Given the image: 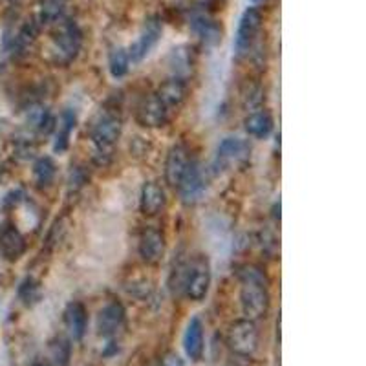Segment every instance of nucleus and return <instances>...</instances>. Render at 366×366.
Segmentation results:
<instances>
[{
  "label": "nucleus",
  "mask_w": 366,
  "mask_h": 366,
  "mask_svg": "<svg viewBox=\"0 0 366 366\" xmlns=\"http://www.w3.org/2000/svg\"><path fill=\"white\" fill-rule=\"evenodd\" d=\"M180 196L185 204H196L205 193V178L202 168H200L198 163L191 162L189 163V168L185 176L182 178L178 185Z\"/></svg>",
  "instance_id": "9"
},
{
  "label": "nucleus",
  "mask_w": 366,
  "mask_h": 366,
  "mask_svg": "<svg viewBox=\"0 0 366 366\" xmlns=\"http://www.w3.org/2000/svg\"><path fill=\"white\" fill-rule=\"evenodd\" d=\"M246 131L253 137H266L273 131V119L267 112H255L246 117Z\"/></svg>",
  "instance_id": "20"
},
{
  "label": "nucleus",
  "mask_w": 366,
  "mask_h": 366,
  "mask_svg": "<svg viewBox=\"0 0 366 366\" xmlns=\"http://www.w3.org/2000/svg\"><path fill=\"white\" fill-rule=\"evenodd\" d=\"M81 42H83V37H81L77 24L72 21H64L53 37L52 48H50L53 61L59 64H68L70 61L77 57Z\"/></svg>",
  "instance_id": "3"
},
{
  "label": "nucleus",
  "mask_w": 366,
  "mask_h": 366,
  "mask_svg": "<svg viewBox=\"0 0 366 366\" xmlns=\"http://www.w3.org/2000/svg\"><path fill=\"white\" fill-rule=\"evenodd\" d=\"M168 121V108L157 99L156 94L145 99L137 108V123L148 128L163 126Z\"/></svg>",
  "instance_id": "12"
},
{
  "label": "nucleus",
  "mask_w": 366,
  "mask_h": 366,
  "mask_svg": "<svg viewBox=\"0 0 366 366\" xmlns=\"http://www.w3.org/2000/svg\"><path fill=\"white\" fill-rule=\"evenodd\" d=\"M33 366H50V365H48V363H35Z\"/></svg>",
  "instance_id": "28"
},
{
  "label": "nucleus",
  "mask_w": 366,
  "mask_h": 366,
  "mask_svg": "<svg viewBox=\"0 0 366 366\" xmlns=\"http://www.w3.org/2000/svg\"><path fill=\"white\" fill-rule=\"evenodd\" d=\"M176 286L187 295L191 300H204L211 288V264L205 256H194L193 260L185 262L176 269Z\"/></svg>",
  "instance_id": "2"
},
{
  "label": "nucleus",
  "mask_w": 366,
  "mask_h": 366,
  "mask_svg": "<svg viewBox=\"0 0 366 366\" xmlns=\"http://www.w3.org/2000/svg\"><path fill=\"white\" fill-rule=\"evenodd\" d=\"M26 251V240L21 235V231L13 225H4L0 229V253L6 260H19Z\"/></svg>",
  "instance_id": "13"
},
{
  "label": "nucleus",
  "mask_w": 366,
  "mask_h": 366,
  "mask_svg": "<svg viewBox=\"0 0 366 366\" xmlns=\"http://www.w3.org/2000/svg\"><path fill=\"white\" fill-rule=\"evenodd\" d=\"M139 255L148 264H157L165 255V236L156 227H146L139 236Z\"/></svg>",
  "instance_id": "11"
},
{
  "label": "nucleus",
  "mask_w": 366,
  "mask_h": 366,
  "mask_svg": "<svg viewBox=\"0 0 366 366\" xmlns=\"http://www.w3.org/2000/svg\"><path fill=\"white\" fill-rule=\"evenodd\" d=\"M21 297L24 298V302H26V304L33 302V300H37V298H39V286H37V284L33 282L32 278L22 284Z\"/></svg>",
  "instance_id": "26"
},
{
  "label": "nucleus",
  "mask_w": 366,
  "mask_h": 366,
  "mask_svg": "<svg viewBox=\"0 0 366 366\" xmlns=\"http://www.w3.org/2000/svg\"><path fill=\"white\" fill-rule=\"evenodd\" d=\"M121 119L114 114H105L101 115L99 119L95 121L94 126H92V142L95 143L97 151L106 152L110 146L117 142V137L121 136Z\"/></svg>",
  "instance_id": "6"
},
{
  "label": "nucleus",
  "mask_w": 366,
  "mask_h": 366,
  "mask_svg": "<svg viewBox=\"0 0 366 366\" xmlns=\"http://www.w3.org/2000/svg\"><path fill=\"white\" fill-rule=\"evenodd\" d=\"M249 154V146L240 137H225L218 145L216 151V165L224 171L238 167L240 163L246 162Z\"/></svg>",
  "instance_id": "7"
},
{
  "label": "nucleus",
  "mask_w": 366,
  "mask_h": 366,
  "mask_svg": "<svg viewBox=\"0 0 366 366\" xmlns=\"http://www.w3.org/2000/svg\"><path fill=\"white\" fill-rule=\"evenodd\" d=\"M185 95H187L185 83H183L182 79L173 77V79H167V81L160 86L156 97L162 101L163 105L167 106L168 110H171V108H174V106L182 105L183 101H185Z\"/></svg>",
  "instance_id": "18"
},
{
  "label": "nucleus",
  "mask_w": 366,
  "mask_h": 366,
  "mask_svg": "<svg viewBox=\"0 0 366 366\" xmlns=\"http://www.w3.org/2000/svg\"><path fill=\"white\" fill-rule=\"evenodd\" d=\"M128 64H131V59H128V53H126L125 48H114L108 55V68L110 73L114 75L115 79L123 77L128 72Z\"/></svg>",
  "instance_id": "22"
},
{
  "label": "nucleus",
  "mask_w": 366,
  "mask_h": 366,
  "mask_svg": "<svg viewBox=\"0 0 366 366\" xmlns=\"http://www.w3.org/2000/svg\"><path fill=\"white\" fill-rule=\"evenodd\" d=\"M63 2L64 0H42L41 10V22H55L59 17L63 15Z\"/></svg>",
  "instance_id": "25"
},
{
  "label": "nucleus",
  "mask_w": 366,
  "mask_h": 366,
  "mask_svg": "<svg viewBox=\"0 0 366 366\" xmlns=\"http://www.w3.org/2000/svg\"><path fill=\"white\" fill-rule=\"evenodd\" d=\"M167 204L165 198V191L160 183L148 182L142 189V200H139V209L145 216H156L160 215Z\"/></svg>",
  "instance_id": "14"
},
{
  "label": "nucleus",
  "mask_w": 366,
  "mask_h": 366,
  "mask_svg": "<svg viewBox=\"0 0 366 366\" xmlns=\"http://www.w3.org/2000/svg\"><path fill=\"white\" fill-rule=\"evenodd\" d=\"M251 2H255V4H258V2H266V0H251Z\"/></svg>",
  "instance_id": "30"
},
{
  "label": "nucleus",
  "mask_w": 366,
  "mask_h": 366,
  "mask_svg": "<svg viewBox=\"0 0 366 366\" xmlns=\"http://www.w3.org/2000/svg\"><path fill=\"white\" fill-rule=\"evenodd\" d=\"M227 345L238 356H253L258 348V329H256L255 320H236L227 334Z\"/></svg>",
  "instance_id": "4"
},
{
  "label": "nucleus",
  "mask_w": 366,
  "mask_h": 366,
  "mask_svg": "<svg viewBox=\"0 0 366 366\" xmlns=\"http://www.w3.org/2000/svg\"><path fill=\"white\" fill-rule=\"evenodd\" d=\"M240 277V302L242 311L249 320L262 319L269 309V291H267V277L260 267L244 266L238 271Z\"/></svg>",
  "instance_id": "1"
},
{
  "label": "nucleus",
  "mask_w": 366,
  "mask_h": 366,
  "mask_svg": "<svg viewBox=\"0 0 366 366\" xmlns=\"http://www.w3.org/2000/svg\"><path fill=\"white\" fill-rule=\"evenodd\" d=\"M55 173H57V167H55L52 157H41V160H37L35 165H33V178H35V183L39 187L52 185L53 178H55Z\"/></svg>",
  "instance_id": "21"
},
{
  "label": "nucleus",
  "mask_w": 366,
  "mask_h": 366,
  "mask_svg": "<svg viewBox=\"0 0 366 366\" xmlns=\"http://www.w3.org/2000/svg\"><path fill=\"white\" fill-rule=\"evenodd\" d=\"M211 2H216V4H222L224 0H211Z\"/></svg>",
  "instance_id": "29"
},
{
  "label": "nucleus",
  "mask_w": 366,
  "mask_h": 366,
  "mask_svg": "<svg viewBox=\"0 0 366 366\" xmlns=\"http://www.w3.org/2000/svg\"><path fill=\"white\" fill-rule=\"evenodd\" d=\"M193 28L207 46H216L222 41V30H220L218 22L213 21V19H207L205 15L194 17Z\"/></svg>",
  "instance_id": "19"
},
{
  "label": "nucleus",
  "mask_w": 366,
  "mask_h": 366,
  "mask_svg": "<svg viewBox=\"0 0 366 366\" xmlns=\"http://www.w3.org/2000/svg\"><path fill=\"white\" fill-rule=\"evenodd\" d=\"M189 152L183 145H174L167 154V162H165V182L168 187L178 189L180 182L185 176L189 168Z\"/></svg>",
  "instance_id": "10"
},
{
  "label": "nucleus",
  "mask_w": 366,
  "mask_h": 366,
  "mask_svg": "<svg viewBox=\"0 0 366 366\" xmlns=\"http://www.w3.org/2000/svg\"><path fill=\"white\" fill-rule=\"evenodd\" d=\"M262 28V13L256 8H247L238 22V32L235 39V50L238 55H246L253 48L256 35Z\"/></svg>",
  "instance_id": "5"
},
{
  "label": "nucleus",
  "mask_w": 366,
  "mask_h": 366,
  "mask_svg": "<svg viewBox=\"0 0 366 366\" xmlns=\"http://www.w3.org/2000/svg\"><path fill=\"white\" fill-rule=\"evenodd\" d=\"M163 365L165 366H183L182 359H180L176 354H168L167 359H163Z\"/></svg>",
  "instance_id": "27"
},
{
  "label": "nucleus",
  "mask_w": 366,
  "mask_h": 366,
  "mask_svg": "<svg viewBox=\"0 0 366 366\" xmlns=\"http://www.w3.org/2000/svg\"><path fill=\"white\" fill-rule=\"evenodd\" d=\"M75 126V115L70 114V112H64L63 119H61V125H59L57 131V139H55V151L63 152L66 151L70 139V132Z\"/></svg>",
  "instance_id": "23"
},
{
  "label": "nucleus",
  "mask_w": 366,
  "mask_h": 366,
  "mask_svg": "<svg viewBox=\"0 0 366 366\" xmlns=\"http://www.w3.org/2000/svg\"><path fill=\"white\" fill-rule=\"evenodd\" d=\"M50 351L55 365L59 366H68L70 361V343L66 339H55L50 345Z\"/></svg>",
  "instance_id": "24"
},
{
  "label": "nucleus",
  "mask_w": 366,
  "mask_h": 366,
  "mask_svg": "<svg viewBox=\"0 0 366 366\" xmlns=\"http://www.w3.org/2000/svg\"><path fill=\"white\" fill-rule=\"evenodd\" d=\"M183 348L189 359L200 361L204 356V326L198 317H193L183 335Z\"/></svg>",
  "instance_id": "16"
},
{
  "label": "nucleus",
  "mask_w": 366,
  "mask_h": 366,
  "mask_svg": "<svg viewBox=\"0 0 366 366\" xmlns=\"http://www.w3.org/2000/svg\"><path fill=\"white\" fill-rule=\"evenodd\" d=\"M86 322H88V317H86V309L83 304L70 302L64 309V326L73 340L83 339L84 331H86Z\"/></svg>",
  "instance_id": "17"
},
{
  "label": "nucleus",
  "mask_w": 366,
  "mask_h": 366,
  "mask_svg": "<svg viewBox=\"0 0 366 366\" xmlns=\"http://www.w3.org/2000/svg\"><path fill=\"white\" fill-rule=\"evenodd\" d=\"M125 322V309L117 302H112L101 309L97 317V331L105 337H112L121 329Z\"/></svg>",
  "instance_id": "15"
},
{
  "label": "nucleus",
  "mask_w": 366,
  "mask_h": 366,
  "mask_svg": "<svg viewBox=\"0 0 366 366\" xmlns=\"http://www.w3.org/2000/svg\"><path fill=\"white\" fill-rule=\"evenodd\" d=\"M160 37H162V22L157 21V19H148L145 22V26H143L142 33L137 37V41L128 48V59H131L132 63H139L143 57H146L151 50L160 41Z\"/></svg>",
  "instance_id": "8"
}]
</instances>
